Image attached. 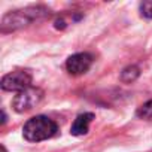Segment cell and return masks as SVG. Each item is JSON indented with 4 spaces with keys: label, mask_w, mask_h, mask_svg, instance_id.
Returning <instances> with one entry per match:
<instances>
[{
    "label": "cell",
    "mask_w": 152,
    "mask_h": 152,
    "mask_svg": "<svg viewBox=\"0 0 152 152\" xmlns=\"http://www.w3.org/2000/svg\"><path fill=\"white\" fill-rule=\"evenodd\" d=\"M48 14H49V11L43 6H30L26 9L11 11L2 20V33H9V31L23 28V27L31 24L33 21L46 17Z\"/></svg>",
    "instance_id": "cell-1"
},
{
    "label": "cell",
    "mask_w": 152,
    "mask_h": 152,
    "mask_svg": "<svg viewBox=\"0 0 152 152\" xmlns=\"http://www.w3.org/2000/svg\"><path fill=\"white\" fill-rule=\"evenodd\" d=\"M58 131L55 121L45 115H36L30 118L23 127V136L28 142H42L54 137Z\"/></svg>",
    "instance_id": "cell-2"
},
{
    "label": "cell",
    "mask_w": 152,
    "mask_h": 152,
    "mask_svg": "<svg viewBox=\"0 0 152 152\" xmlns=\"http://www.w3.org/2000/svg\"><path fill=\"white\" fill-rule=\"evenodd\" d=\"M43 99V91L37 87H30L21 93H18L12 100V107L18 113H26L34 109Z\"/></svg>",
    "instance_id": "cell-3"
},
{
    "label": "cell",
    "mask_w": 152,
    "mask_h": 152,
    "mask_svg": "<svg viewBox=\"0 0 152 152\" xmlns=\"http://www.w3.org/2000/svg\"><path fill=\"white\" fill-rule=\"evenodd\" d=\"M31 73L24 69H18L6 73L2 78V90L3 91H15L17 94L31 87Z\"/></svg>",
    "instance_id": "cell-4"
},
{
    "label": "cell",
    "mask_w": 152,
    "mask_h": 152,
    "mask_svg": "<svg viewBox=\"0 0 152 152\" xmlns=\"http://www.w3.org/2000/svg\"><path fill=\"white\" fill-rule=\"evenodd\" d=\"M91 66H93V55L88 52L73 54L66 61V69L73 76H79V75L87 73Z\"/></svg>",
    "instance_id": "cell-5"
},
{
    "label": "cell",
    "mask_w": 152,
    "mask_h": 152,
    "mask_svg": "<svg viewBox=\"0 0 152 152\" xmlns=\"http://www.w3.org/2000/svg\"><path fill=\"white\" fill-rule=\"evenodd\" d=\"M94 119V113L91 112H85V113H81L76 116V119L73 121L72 127H70V134L73 136H84L88 133L90 130V124L93 122Z\"/></svg>",
    "instance_id": "cell-6"
},
{
    "label": "cell",
    "mask_w": 152,
    "mask_h": 152,
    "mask_svg": "<svg viewBox=\"0 0 152 152\" xmlns=\"http://www.w3.org/2000/svg\"><path fill=\"white\" fill-rule=\"evenodd\" d=\"M139 75H140L139 66H136V64L127 66V67L121 72V81L125 82V84H131V82H134V81L139 78Z\"/></svg>",
    "instance_id": "cell-7"
},
{
    "label": "cell",
    "mask_w": 152,
    "mask_h": 152,
    "mask_svg": "<svg viewBox=\"0 0 152 152\" xmlns=\"http://www.w3.org/2000/svg\"><path fill=\"white\" fill-rule=\"evenodd\" d=\"M137 116L142 118V119H146V121H152V100L143 103L139 109H137Z\"/></svg>",
    "instance_id": "cell-8"
},
{
    "label": "cell",
    "mask_w": 152,
    "mask_h": 152,
    "mask_svg": "<svg viewBox=\"0 0 152 152\" xmlns=\"http://www.w3.org/2000/svg\"><path fill=\"white\" fill-rule=\"evenodd\" d=\"M140 14L145 18H152V0H146V2L140 3Z\"/></svg>",
    "instance_id": "cell-9"
},
{
    "label": "cell",
    "mask_w": 152,
    "mask_h": 152,
    "mask_svg": "<svg viewBox=\"0 0 152 152\" xmlns=\"http://www.w3.org/2000/svg\"><path fill=\"white\" fill-rule=\"evenodd\" d=\"M0 149H2V152H6V148H5L3 145H2V146H0Z\"/></svg>",
    "instance_id": "cell-10"
}]
</instances>
